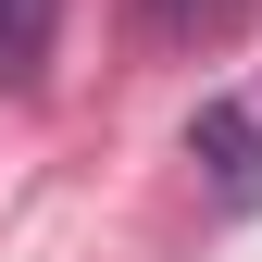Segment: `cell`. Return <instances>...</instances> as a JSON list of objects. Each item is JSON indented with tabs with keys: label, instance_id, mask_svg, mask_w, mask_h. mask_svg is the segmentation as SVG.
Masks as SVG:
<instances>
[{
	"label": "cell",
	"instance_id": "obj_1",
	"mask_svg": "<svg viewBox=\"0 0 262 262\" xmlns=\"http://www.w3.org/2000/svg\"><path fill=\"white\" fill-rule=\"evenodd\" d=\"M187 150H200V175L225 187V200H262V125H250L237 100H212L200 125H187Z\"/></svg>",
	"mask_w": 262,
	"mask_h": 262
},
{
	"label": "cell",
	"instance_id": "obj_2",
	"mask_svg": "<svg viewBox=\"0 0 262 262\" xmlns=\"http://www.w3.org/2000/svg\"><path fill=\"white\" fill-rule=\"evenodd\" d=\"M237 25H250V0H138V38L150 50H212V38H237Z\"/></svg>",
	"mask_w": 262,
	"mask_h": 262
},
{
	"label": "cell",
	"instance_id": "obj_3",
	"mask_svg": "<svg viewBox=\"0 0 262 262\" xmlns=\"http://www.w3.org/2000/svg\"><path fill=\"white\" fill-rule=\"evenodd\" d=\"M62 38V0H0V88H38Z\"/></svg>",
	"mask_w": 262,
	"mask_h": 262
}]
</instances>
